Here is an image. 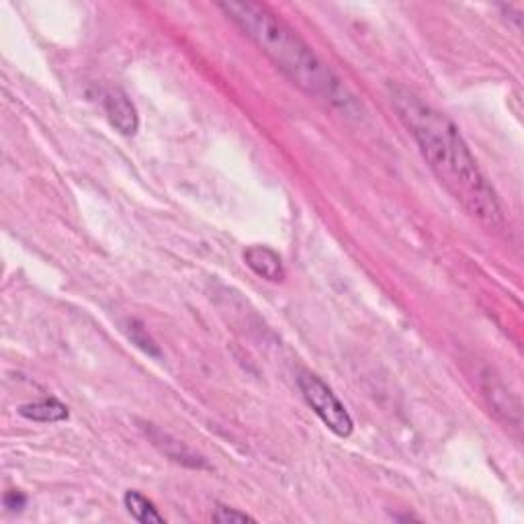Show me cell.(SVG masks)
Returning <instances> with one entry per match:
<instances>
[{
  "label": "cell",
  "instance_id": "9c48e42d",
  "mask_svg": "<svg viewBox=\"0 0 524 524\" xmlns=\"http://www.w3.org/2000/svg\"><path fill=\"white\" fill-rule=\"evenodd\" d=\"M211 520L219 522V524H233V522H254L250 514L240 512L236 508H228V506H217L211 514Z\"/></svg>",
  "mask_w": 524,
  "mask_h": 524
},
{
  "label": "cell",
  "instance_id": "3957f363",
  "mask_svg": "<svg viewBox=\"0 0 524 524\" xmlns=\"http://www.w3.org/2000/svg\"><path fill=\"white\" fill-rule=\"evenodd\" d=\"M297 385H300L303 400L308 401V406L324 422V427H328L340 438L352 435L355 424H352L349 410L344 408V403L336 398V393L317 375L300 373Z\"/></svg>",
  "mask_w": 524,
  "mask_h": 524
},
{
  "label": "cell",
  "instance_id": "ba28073f",
  "mask_svg": "<svg viewBox=\"0 0 524 524\" xmlns=\"http://www.w3.org/2000/svg\"><path fill=\"white\" fill-rule=\"evenodd\" d=\"M123 502H125V508L130 510V514L138 522H144V524H162L165 522V516H162L158 510H156L152 502L148 500L146 495H141L139 492L130 490L125 494Z\"/></svg>",
  "mask_w": 524,
  "mask_h": 524
},
{
  "label": "cell",
  "instance_id": "6da1fadb",
  "mask_svg": "<svg viewBox=\"0 0 524 524\" xmlns=\"http://www.w3.org/2000/svg\"><path fill=\"white\" fill-rule=\"evenodd\" d=\"M389 98L401 123L416 139L428 168L455 201L484 228H504V211L498 195L479 170L459 127L400 84L389 87Z\"/></svg>",
  "mask_w": 524,
  "mask_h": 524
},
{
  "label": "cell",
  "instance_id": "8992f818",
  "mask_svg": "<svg viewBox=\"0 0 524 524\" xmlns=\"http://www.w3.org/2000/svg\"><path fill=\"white\" fill-rule=\"evenodd\" d=\"M148 436L152 438V443L158 447L162 452H165L166 457L173 459L176 463H182V465H189V467H205V461L201 457H197L195 452H190L187 447H182L179 441H173L165 432L158 430V428H150L146 430Z\"/></svg>",
  "mask_w": 524,
  "mask_h": 524
},
{
  "label": "cell",
  "instance_id": "30bf717a",
  "mask_svg": "<svg viewBox=\"0 0 524 524\" xmlns=\"http://www.w3.org/2000/svg\"><path fill=\"white\" fill-rule=\"evenodd\" d=\"M3 504L6 510H11V512H19V510H23L27 506V495L23 492L11 490L4 494Z\"/></svg>",
  "mask_w": 524,
  "mask_h": 524
},
{
  "label": "cell",
  "instance_id": "5b68a950",
  "mask_svg": "<svg viewBox=\"0 0 524 524\" xmlns=\"http://www.w3.org/2000/svg\"><path fill=\"white\" fill-rule=\"evenodd\" d=\"M244 260L248 268H252L258 277L271 281V283H281L285 279V266H283V260L273 248L268 246H250L244 252Z\"/></svg>",
  "mask_w": 524,
  "mask_h": 524
},
{
  "label": "cell",
  "instance_id": "277c9868",
  "mask_svg": "<svg viewBox=\"0 0 524 524\" xmlns=\"http://www.w3.org/2000/svg\"><path fill=\"white\" fill-rule=\"evenodd\" d=\"M103 107L105 113H107L111 125L115 127L119 133H123V136H133V133H138V109L122 89H109L107 93L103 95Z\"/></svg>",
  "mask_w": 524,
  "mask_h": 524
},
{
  "label": "cell",
  "instance_id": "7a4b0ae2",
  "mask_svg": "<svg viewBox=\"0 0 524 524\" xmlns=\"http://www.w3.org/2000/svg\"><path fill=\"white\" fill-rule=\"evenodd\" d=\"M217 9L303 93L349 111L355 107L342 80L271 9L257 3H219Z\"/></svg>",
  "mask_w": 524,
  "mask_h": 524
},
{
  "label": "cell",
  "instance_id": "52a82bcc",
  "mask_svg": "<svg viewBox=\"0 0 524 524\" xmlns=\"http://www.w3.org/2000/svg\"><path fill=\"white\" fill-rule=\"evenodd\" d=\"M19 414L33 422H62V420H68L70 416L68 408L55 398L25 403V406L19 408Z\"/></svg>",
  "mask_w": 524,
  "mask_h": 524
}]
</instances>
